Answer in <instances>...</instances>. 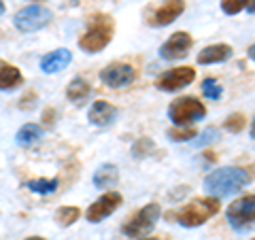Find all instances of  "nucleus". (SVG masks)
Instances as JSON below:
<instances>
[{
  "label": "nucleus",
  "instance_id": "obj_32",
  "mask_svg": "<svg viewBox=\"0 0 255 240\" xmlns=\"http://www.w3.org/2000/svg\"><path fill=\"white\" fill-rule=\"evenodd\" d=\"M249 134H251V138L255 140V117H253V121H251V132Z\"/></svg>",
  "mask_w": 255,
  "mask_h": 240
},
{
  "label": "nucleus",
  "instance_id": "obj_15",
  "mask_svg": "<svg viewBox=\"0 0 255 240\" xmlns=\"http://www.w3.org/2000/svg\"><path fill=\"white\" fill-rule=\"evenodd\" d=\"M70 60H73V53H70L68 49H55L51 53L43 55L41 60V70L47 75H53V73H60V70H64L70 64Z\"/></svg>",
  "mask_w": 255,
  "mask_h": 240
},
{
  "label": "nucleus",
  "instance_id": "obj_34",
  "mask_svg": "<svg viewBox=\"0 0 255 240\" xmlns=\"http://www.w3.org/2000/svg\"><path fill=\"white\" fill-rule=\"evenodd\" d=\"M2 13H4V2L0 0V15H2Z\"/></svg>",
  "mask_w": 255,
  "mask_h": 240
},
{
  "label": "nucleus",
  "instance_id": "obj_1",
  "mask_svg": "<svg viewBox=\"0 0 255 240\" xmlns=\"http://www.w3.org/2000/svg\"><path fill=\"white\" fill-rule=\"evenodd\" d=\"M115 34V19L107 13H96L87 21V30L79 38V47L85 53H98L113 41Z\"/></svg>",
  "mask_w": 255,
  "mask_h": 240
},
{
  "label": "nucleus",
  "instance_id": "obj_16",
  "mask_svg": "<svg viewBox=\"0 0 255 240\" xmlns=\"http://www.w3.org/2000/svg\"><path fill=\"white\" fill-rule=\"evenodd\" d=\"M119 181V170L115 164H102L94 172V187L98 189H111Z\"/></svg>",
  "mask_w": 255,
  "mask_h": 240
},
{
  "label": "nucleus",
  "instance_id": "obj_10",
  "mask_svg": "<svg viewBox=\"0 0 255 240\" xmlns=\"http://www.w3.org/2000/svg\"><path fill=\"white\" fill-rule=\"evenodd\" d=\"M196 79V70L191 66H179V68H170L162 73L155 79V87L162 92H177L187 87L191 81Z\"/></svg>",
  "mask_w": 255,
  "mask_h": 240
},
{
  "label": "nucleus",
  "instance_id": "obj_6",
  "mask_svg": "<svg viewBox=\"0 0 255 240\" xmlns=\"http://www.w3.org/2000/svg\"><path fill=\"white\" fill-rule=\"evenodd\" d=\"M226 217H228V223L236 232L251 228L255 221V194H247L243 198L234 200V202L228 206Z\"/></svg>",
  "mask_w": 255,
  "mask_h": 240
},
{
  "label": "nucleus",
  "instance_id": "obj_31",
  "mask_svg": "<svg viewBox=\"0 0 255 240\" xmlns=\"http://www.w3.org/2000/svg\"><path fill=\"white\" fill-rule=\"evenodd\" d=\"M204 155H206V162H215V159H217L215 153H204Z\"/></svg>",
  "mask_w": 255,
  "mask_h": 240
},
{
  "label": "nucleus",
  "instance_id": "obj_13",
  "mask_svg": "<svg viewBox=\"0 0 255 240\" xmlns=\"http://www.w3.org/2000/svg\"><path fill=\"white\" fill-rule=\"evenodd\" d=\"M115 117H117V109L107 100L92 102L90 111H87V119H90L94 125H109L115 121Z\"/></svg>",
  "mask_w": 255,
  "mask_h": 240
},
{
  "label": "nucleus",
  "instance_id": "obj_25",
  "mask_svg": "<svg viewBox=\"0 0 255 240\" xmlns=\"http://www.w3.org/2000/svg\"><path fill=\"white\" fill-rule=\"evenodd\" d=\"M245 125H247V117H245L243 113H234V115H230L226 121H223V127H226L230 134L243 132V130H245Z\"/></svg>",
  "mask_w": 255,
  "mask_h": 240
},
{
  "label": "nucleus",
  "instance_id": "obj_30",
  "mask_svg": "<svg viewBox=\"0 0 255 240\" xmlns=\"http://www.w3.org/2000/svg\"><path fill=\"white\" fill-rule=\"evenodd\" d=\"M247 53H249V58H251V60L255 62V43H253V45L249 47V51H247Z\"/></svg>",
  "mask_w": 255,
  "mask_h": 240
},
{
  "label": "nucleus",
  "instance_id": "obj_8",
  "mask_svg": "<svg viewBox=\"0 0 255 240\" xmlns=\"http://www.w3.org/2000/svg\"><path fill=\"white\" fill-rule=\"evenodd\" d=\"M136 79V68L126 62H113L100 70V81L111 90H124Z\"/></svg>",
  "mask_w": 255,
  "mask_h": 240
},
{
  "label": "nucleus",
  "instance_id": "obj_38",
  "mask_svg": "<svg viewBox=\"0 0 255 240\" xmlns=\"http://www.w3.org/2000/svg\"><path fill=\"white\" fill-rule=\"evenodd\" d=\"M253 240H255V238H253Z\"/></svg>",
  "mask_w": 255,
  "mask_h": 240
},
{
  "label": "nucleus",
  "instance_id": "obj_18",
  "mask_svg": "<svg viewBox=\"0 0 255 240\" xmlns=\"http://www.w3.org/2000/svg\"><path fill=\"white\" fill-rule=\"evenodd\" d=\"M38 138H43V130L41 125H34V123H26L19 127L17 136H15V142H17L19 147H30L34 145Z\"/></svg>",
  "mask_w": 255,
  "mask_h": 240
},
{
  "label": "nucleus",
  "instance_id": "obj_21",
  "mask_svg": "<svg viewBox=\"0 0 255 240\" xmlns=\"http://www.w3.org/2000/svg\"><path fill=\"white\" fill-rule=\"evenodd\" d=\"M79 217H81V211H79L77 206H62V209L55 211V221H58L60 226H64V228L73 226Z\"/></svg>",
  "mask_w": 255,
  "mask_h": 240
},
{
  "label": "nucleus",
  "instance_id": "obj_24",
  "mask_svg": "<svg viewBox=\"0 0 255 240\" xmlns=\"http://www.w3.org/2000/svg\"><path fill=\"white\" fill-rule=\"evenodd\" d=\"M168 138L172 140V142H187V140H191V138H196V130L194 127H179V125H174V127H170L168 130Z\"/></svg>",
  "mask_w": 255,
  "mask_h": 240
},
{
  "label": "nucleus",
  "instance_id": "obj_26",
  "mask_svg": "<svg viewBox=\"0 0 255 240\" xmlns=\"http://www.w3.org/2000/svg\"><path fill=\"white\" fill-rule=\"evenodd\" d=\"M247 6V0H221V11L226 15H236L245 11Z\"/></svg>",
  "mask_w": 255,
  "mask_h": 240
},
{
  "label": "nucleus",
  "instance_id": "obj_14",
  "mask_svg": "<svg viewBox=\"0 0 255 240\" xmlns=\"http://www.w3.org/2000/svg\"><path fill=\"white\" fill-rule=\"evenodd\" d=\"M232 47L226 45V43H217V45H209L198 53V64L202 66H209V64H221L232 58Z\"/></svg>",
  "mask_w": 255,
  "mask_h": 240
},
{
  "label": "nucleus",
  "instance_id": "obj_7",
  "mask_svg": "<svg viewBox=\"0 0 255 240\" xmlns=\"http://www.w3.org/2000/svg\"><path fill=\"white\" fill-rule=\"evenodd\" d=\"M49 21H51V11L45 9V6H38V4L26 6V9L15 13V17H13L15 28L19 32H38Z\"/></svg>",
  "mask_w": 255,
  "mask_h": 240
},
{
  "label": "nucleus",
  "instance_id": "obj_37",
  "mask_svg": "<svg viewBox=\"0 0 255 240\" xmlns=\"http://www.w3.org/2000/svg\"><path fill=\"white\" fill-rule=\"evenodd\" d=\"M32 2H41V0H32Z\"/></svg>",
  "mask_w": 255,
  "mask_h": 240
},
{
  "label": "nucleus",
  "instance_id": "obj_2",
  "mask_svg": "<svg viewBox=\"0 0 255 240\" xmlns=\"http://www.w3.org/2000/svg\"><path fill=\"white\" fill-rule=\"evenodd\" d=\"M251 177L247 174V170L238 166H228V168H219V170H213L211 174H206L204 179V189L209 191L211 196H230L241 191L245 185H249Z\"/></svg>",
  "mask_w": 255,
  "mask_h": 240
},
{
  "label": "nucleus",
  "instance_id": "obj_17",
  "mask_svg": "<svg viewBox=\"0 0 255 240\" xmlns=\"http://www.w3.org/2000/svg\"><path fill=\"white\" fill-rule=\"evenodd\" d=\"M19 85H23V75L17 66H11V64H4L0 68V90L2 92H13L17 90Z\"/></svg>",
  "mask_w": 255,
  "mask_h": 240
},
{
  "label": "nucleus",
  "instance_id": "obj_9",
  "mask_svg": "<svg viewBox=\"0 0 255 240\" xmlns=\"http://www.w3.org/2000/svg\"><path fill=\"white\" fill-rule=\"evenodd\" d=\"M122 202H124L122 194H117V191H107V194H102L94 204L87 206L85 219L90 221V223L105 221L107 217H111V215H113L119 209V206H122Z\"/></svg>",
  "mask_w": 255,
  "mask_h": 240
},
{
  "label": "nucleus",
  "instance_id": "obj_23",
  "mask_svg": "<svg viewBox=\"0 0 255 240\" xmlns=\"http://www.w3.org/2000/svg\"><path fill=\"white\" fill-rule=\"evenodd\" d=\"M202 94H204V98H209V100H219L223 90H221V85H219L217 79L206 77L202 81Z\"/></svg>",
  "mask_w": 255,
  "mask_h": 240
},
{
  "label": "nucleus",
  "instance_id": "obj_35",
  "mask_svg": "<svg viewBox=\"0 0 255 240\" xmlns=\"http://www.w3.org/2000/svg\"><path fill=\"white\" fill-rule=\"evenodd\" d=\"M4 64H6V62H2V60H0V68H2V66H4Z\"/></svg>",
  "mask_w": 255,
  "mask_h": 240
},
{
  "label": "nucleus",
  "instance_id": "obj_5",
  "mask_svg": "<svg viewBox=\"0 0 255 240\" xmlns=\"http://www.w3.org/2000/svg\"><path fill=\"white\" fill-rule=\"evenodd\" d=\"M159 215H162L159 204L151 202L147 206H142L140 211L134 213L132 217L122 226V232H124L128 238H140V236H145L147 232L153 230V226H155L157 219H159Z\"/></svg>",
  "mask_w": 255,
  "mask_h": 240
},
{
  "label": "nucleus",
  "instance_id": "obj_12",
  "mask_svg": "<svg viewBox=\"0 0 255 240\" xmlns=\"http://www.w3.org/2000/svg\"><path fill=\"white\" fill-rule=\"evenodd\" d=\"M191 47H194V38H191L189 32H174L168 41L159 47V58H162V60L185 58Z\"/></svg>",
  "mask_w": 255,
  "mask_h": 240
},
{
  "label": "nucleus",
  "instance_id": "obj_27",
  "mask_svg": "<svg viewBox=\"0 0 255 240\" xmlns=\"http://www.w3.org/2000/svg\"><path fill=\"white\" fill-rule=\"evenodd\" d=\"M217 138H219V130H217V127H206V130L200 134V140H198L196 145L202 147V145H209V142L217 140Z\"/></svg>",
  "mask_w": 255,
  "mask_h": 240
},
{
  "label": "nucleus",
  "instance_id": "obj_33",
  "mask_svg": "<svg viewBox=\"0 0 255 240\" xmlns=\"http://www.w3.org/2000/svg\"><path fill=\"white\" fill-rule=\"evenodd\" d=\"M26 240H47V238H43V236H30V238H26Z\"/></svg>",
  "mask_w": 255,
  "mask_h": 240
},
{
  "label": "nucleus",
  "instance_id": "obj_36",
  "mask_svg": "<svg viewBox=\"0 0 255 240\" xmlns=\"http://www.w3.org/2000/svg\"><path fill=\"white\" fill-rule=\"evenodd\" d=\"M145 240H159V238H145Z\"/></svg>",
  "mask_w": 255,
  "mask_h": 240
},
{
  "label": "nucleus",
  "instance_id": "obj_29",
  "mask_svg": "<svg viewBox=\"0 0 255 240\" xmlns=\"http://www.w3.org/2000/svg\"><path fill=\"white\" fill-rule=\"evenodd\" d=\"M247 13H251V15H255V0H247Z\"/></svg>",
  "mask_w": 255,
  "mask_h": 240
},
{
  "label": "nucleus",
  "instance_id": "obj_19",
  "mask_svg": "<svg viewBox=\"0 0 255 240\" xmlns=\"http://www.w3.org/2000/svg\"><path fill=\"white\" fill-rule=\"evenodd\" d=\"M90 92H92L90 83H87L85 79L77 77V79H73V81L68 83V87H66V98H68L70 102H83L87 96H90Z\"/></svg>",
  "mask_w": 255,
  "mask_h": 240
},
{
  "label": "nucleus",
  "instance_id": "obj_3",
  "mask_svg": "<svg viewBox=\"0 0 255 240\" xmlns=\"http://www.w3.org/2000/svg\"><path fill=\"white\" fill-rule=\"evenodd\" d=\"M219 209H221L219 200L213 198V196H206V198L191 200V202H187L183 209H179L174 215H166V217L174 219L183 228H200L211 217H215V215L219 213Z\"/></svg>",
  "mask_w": 255,
  "mask_h": 240
},
{
  "label": "nucleus",
  "instance_id": "obj_22",
  "mask_svg": "<svg viewBox=\"0 0 255 240\" xmlns=\"http://www.w3.org/2000/svg\"><path fill=\"white\" fill-rule=\"evenodd\" d=\"M155 142L149 138V136H145V138H138L136 142H134V147H132V155L136 157V159H142V157H147L149 153H155Z\"/></svg>",
  "mask_w": 255,
  "mask_h": 240
},
{
  "label": "nucleus",
  "instance_id": "obj_28",
  "mask_svg": "<svg viewBox=\"0 0 255 240\" xmlns=\"http://www.w3.org/2000/svg\"><path fill=\"white\" fill-rule=\"evenodd\" d=\"M53 117H55V111H53V109H47L45 115H43V121H45L47 125H51V123H53Z\"/></svg>",
  "mask_w": 255,
  "mask_h": 240
},
{
  "label": "nucleus",
  "instance_id": "obj_20",
  "mask_svg": "<svg viewBox=\"0 0 255 240\" xmlns=\"http://www.w3.org/2000/svg\"><path fill=\"white\" fill-rule=\"evenodd\" d=\"M58 179H32L26 183V187L34 194H41V196H47V194H53L58 189Z\"/></svg>",
  "mask_w": 255,
  "mask_h": 240
},
{
  "label": "nucleus",
  "instance_id": "obj_4",
  "mask_svg": "<svg viewBox=\"0 0 255 240\" xmlns=\"http://www.w3.org/2000/svg\"><path fill=\"white\" fill-rule=\"evenodd\" d=\"M168 117H170V121L179 127L191 125L206 117V107L196 96H183V98H177L174 102H170Z\"/></svg>",
  "mask_w": 255,
  "mask_h": 240
},
{
  "label": "nucleus",
  "instance_id": "obj_11",
  "mask_svg": "<svg viewBox=\"0 0 255 240\" xmlns=\"http://www.w3.org/2000/svg\"><path fill=\"white\" fill-rule=\"evenodd\" d=\"M183 11H185V0H164L162 4L155 6L149 13L147 21L153 28H164V26H170Z\"/></svg>",
  "mask_w": 255,
  "mask_h": 240
}]
</instances>
